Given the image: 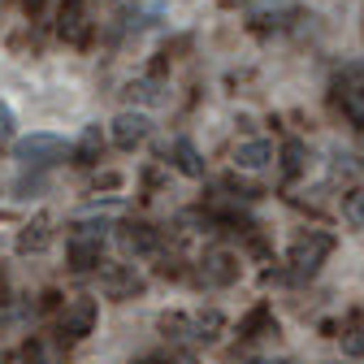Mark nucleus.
Wrapping results in <instances>:
<instances>
[{
  "mask_svg": "<svg viewBox=\"0 0 364 364\" xmlns=\"http://www.w3.org/2000/svg\"><path fill=\"white\" fill-rule=\"evenodd\" d=\"M70 152H74V148L61 139V134H43V130H35V134H26V139H18L14 161H18L22 169H48V165L65 161Z\"/></svg>",
  "mask_w": 364,
  "mask_h": 364,
  "instance_id": "f257e3e1",
  "label": "nucleus"
},
{
  "mask_svg": "<svg viewBox=\"0 0 364 364\" xmlns=\"http://www.w3.org/2000/svg\"><path fill=\"white\" fill-rule=\"evenodd\" d=\"M330 252H334V235H326V230H304V235L291 243V252H287L291 273H295V278H312V273L326 264Z\"/></svg>",
  "mask_w": 364,
  "mask_h": 364,
  "instance_id": "f03ea898",
  "label": "nucleus"
},
{
  "mask_svg": "<svg viewBox=\"0 0 364 364\" xmlns=\"http://www.w3.org/2000/svg\"><path fill=\"white\" fill-rule=\"evenodd\" d=\"M96 316H100V308H96V299H91V295L70 299V304H65V312H61V334H65L70 343L87 338L91 330H96Z\"/></svg>",
  "mask_w": 364,
  "mask_h": 364,
  "instance_id": "7ed1b4c3",
  "label": "nucleus"
},
{
  "mask_svg": "<svg viewBox=\"0 0 364 364\" xmlns=\"http://www.w3.org/2000/svg\"><path fill=\"white\" fill-rule=\"evenodd\" d=\"M148 130H152V122L144 117V113H134V109H126V113H117L113 117V126H109V134H113V144L122 148V152H134L144 139H148Z\"/></svg>",
  "mask_w": 364,
  "mask_h": 364,
  "instance_id": "20e7f679",
  "label": "nucleus"
},
{
  "mask_svg": "<svg viewBox=\"0 0 364 364\" xmlns=\"http://www.w3.org/2000/svg\"><path fill=\"white\" fill-rule=\"evenodd\" d=\"M100 291H105L109 299H134V295L144 291V278H139L130 264H109V269L100 273Z\"/></svg>",
  "mask_w": 364,
  "mask_h": 364,
  "instance_id": "39448f33",
  "label": "nucleus"
},
{
  "mask_svg": "<svg viewBox=\"0 0 364 364\" xmlns=\"http://www.w3.org/2000/svg\"><path fill=\"white\" fill-rule=\"evenodd\" d=\"M239 278V260L230 256V252H204V260H200V282L204 287H230Z\"/></svg>",
  "mask_w": 364,
  "mask_h": 364,
  "instance_id": "423d86ee",
  "label": "nucleus"
},
{
  "mask_svg": "<svg viewBox=\"0 0 364 364\" xmlns=\"http://www.w3.org/2000/svg\"><path fill=\"white\" fill-rule=\"evenodd\" d=\"M100 247H105V239H96V235H74L70 239V264H74V273H91L100 264Z\"/></svg>",
  "mask_w": 364,
  "mask_h": 364,
  "instance_id": "0eeeda50",
  "label": "nucleus"
},
{
  "mask_svg": "<svg viewBox=\"0 0 364 364\" xmlns=\"http://www.w3.org/2000/svg\"><path fill=\"white\" fill-rule=\"evenodd\" d=\"M57 31H61L70 43H82V31H87V18H82V0H61Z\"/></svg>",
  "mask_w": 364,
  "mask_h": 364,
  "instance_id": "6e6552de",
  "label": "nucleus"
},
{
  "mask_svg": "<svg viewBox=\"0 0 364 364\" xmlns=\"http://www.w3.org/2000/svg\"><path fill=\"white\" fill-rule=\"evenodd\" d=\"M48 243H53V221H48V217H35V221L26 225V230L18 235V252H22V256H31V252H43Z\"/></svg>",
  "mask_w": 364,
  "mask_h": 364,
  "instance_id": "1a4fd4ad",
  "label": "nucleus"
},
{
  "mask_svg": "<svg viewBox=\"0 0 364 364\" xmlns=\"http://www.w3.org/2000/svg\"><path fill=\"white\" fill-rule=\"evenodd\" d=\"M269 161H273V148H269L264 139H247V144H239V148H235V165H239V169H247V173L264 169Z\"/></svg>",
  "mask_w": 364,
  "mask_h": 364,
  "instance_id": "9d476101",
  "label": "nucleus"
},
{
  "mask_svg": "<svg viewBox=\"0 0 364 364\" xmlns=\"http://www.w3.org/2000/svg\"><path fill=\"white\" fill-rule=\"evenodd\" d=\"M117 239H122V247L126 252H156V230H152V225H122V230H117Z\"/></svg>",
  "mask_w": 364,
  "mask_h": 364,
  "instance_id": "9b49d317",
  "label": "nucleus"
},
{
  "mask_svg": "<svg viewBox=\"0 0 364 364\" xmlns=\"http://www.w3.org/2000/svg\"><path fill=\"white\" fill-rule=\"evenodd\" d=\"M173 165H178V173H187V178H204V156L196 152L191 139H173Z\"/></svg>",
  "mask_w": 364,
  "mask_h": 364,
  "instance_id": "f8f14e48",
  "label": "nucleus"
},
{
  "mask_svg": "<svg viewBox=\"0 0 364 364\" xmlns=\"http://www.w3.org/2000/svg\"><path fill=\"white\" fill-rule=\"evenodd\" d=\"M338 105H343V117L351 126H364V82H351L338 91Z\"/></svg>",
  "mask_w": 364,
  "mask_h": 364,
  "instance_id": "ddd939ff",
  "label": "nucleus"
},
{
  "mask_svg": "<svg viewBox=\"0 0 364 364\" xmlns=\"http://www.w3.org/2000/svg\"><path fill=\"white\" fill-rule=\"evenodd\" d=\"M100 152H105L100 126H87V130H82V139L74 144V156H78V165H96V161H100Z\"/></svg>",
  "mask_w": 364,
  "mask_h": 364,
  "instance_id": "4468645a",
  "label": "nucleus"
},
{
  "mask_svg": "<svg viewBox=\"0 0 364 364\" xmlns=\"http://www.w3.org/2000/svg\"><path fill=\"white\" fill-rule=\"evenodd\" d=\"M221 334V312H204L191 321V343H217Z\"/></svg>",
  "mask_w": 364,
  "mask_h": 364,
  "instance_id": "2eb2a0df",
  "label": "nucleus"
},
{
  "mask_svg": "<svg viewBox=\"0 0 364 364\" xmlns=\"http://www.w3.org/2000/svg\"><path fill=\"white\" fill-rule=\"evenodd\" d=\"M269 321H273V316H269V308L260 304V308H252V312L243 316V326H239V334H243V338H260V330H264Z\"/></svg>",
  "mask_w": 364,
  "mask_h": 364,
  "instance_id": "dca6fc26",
  "label": "nucleus"
},
{
  "mask_svg": "<svg viewBox=\"0 0 364 364\" xmlns=\"http://www.w3.org/2000/svg\"><path fill=\"white\" fill-rule=\"evenodd\" d=\"M299 169H304V144H299V139H291V144L282 148V173H287V178H295Z\"/></svg>",
  "mask_w": 364,
  "mask_h": 364,
  "instance_id": "f3484780",
  "label": "nucleus"
},
{
  "mask_svg": "<svg viewBox=\"0 0 364 364\" xmlns=\"http://www.w3.org/2000/svg\"><path fill=\"white\" fill-rule=\"evenodd\" d=\"M343 217L355 225V230H364V191H351V196L343 200Z\"/></svg>",
  "mask_w": 364,
  "mask_h": 364,
  "instance_id": "a211bd4d",
  "label": "nucleus"
},
{
  "mask_svg": "<svg viewBox=\"0 0 364 364\" xmlns=\"http://www.w3.org/2000/svg\"><path fill=\"white\" fill-rule=\"evenodd\" d=\"M273 9H291V0H247V14L260 22L264 14H273Z\"/></svg>",
  "mask_w": 364,
  "mask_h": 364,
  "instance_id": "6ab92c4d",
  "label": "nucleus"
},
{
  "mask_svg": "<svg viewBox=\"0 0 364 364\" xmlns=\"http://www.w3.org/2000/svg\"><path fill=\"white\" fill-rule=\"evenodd\" d=\"M343 351H347V355H364V326L343 330Z\"/></svg>",
  "mask_w": 364,
  "mask_h": 364,
  "instance_id": "aec40b11",
  "label": "nucleus"
},
{
  "mask_svg": "<svg viewBox=\"0 0 364 364\" xmlns=\"http://www.w3.org/2000/svg\"><path fill=\"white\" fill-rule=\"evenodd\" d=\"M161 14V5H144V9H130V31H144V26H152V18Z\"/></svg>",
  "mask_w": 364,
  "mask_h": 364,
  "instance_id": "412c9836",
  "label": "nucleus"
},
{
  "mask_svg": "<svg viewBox=\"0 0 364 364\" xmlns=\"http://www.w3.org/2000/svg\"><path fill=\"white\" fill-rule=\"evenodd\" d=\"M360 169H364V161L355 152H334V173H360Z\"/></svg>",
  "mask_w": 364,
  "mask_h": 364,
  "instance_id": "4be33fe9",
  "label": "nucleus"
},
{
  "mask_svg": "<svg viewBox=\"0 0 364 364\" xmlns=\"http://www.w3.org/2000/svg\"><path fill=\"white\" fill-rule=\"evenodd\" d=\"M14 139V109L0 100V144H9Z\"/></svg>",
  "mask_w": 364,
  "mask_h": 364,
  "instance_id": "5701e85b",
  "label": "nucleus"
},
{
  "mask_svg": "<svg viewBox=\"0 0 364 364\" xmlns=\"http://www.w3.org/2000/svg\"><path fill=\"white\" fill-rule=\"evenodd\" d=\"M161 364H196V360H191L187 351H178V355H169V360H161Z\"/></svg>",
  "mask_w": 364,
  "mask_h": 364,
  "instance_id": "b1692460",
  "label": "nucleus"
},
{
  "mask_svg": "<svg viewBox=\"0 0 364 364\" xmlns=\"http://www.w3.org/2000/svg\"><path fill=\"white\" fill-rule=\"evenodd\" d=\"M256 364H287V360H256Z\"/></svg>",
  "mask_w": 364,
  "mask_h": 364,
  "instance_id": "393cba45",
  "label": "nucleus"
},
{
  "mask_svg": "<svg viewBox=\"0 0 364 364\" xmlns=\"http://www.w3.org/2000/svg\"><path fill=\"white\" fill-rule=\"evenodd\" d=\"M139 364H161V360H139Z\"/></svg>",
  "mask_w": 364,
  "mask_h": 364,
  "instance_id": "a878e982",
  "label": "nucleus"
},
{
  "mask_svg": "<svg viewBox=\"0 0 364 364\" xmlns=\"http://www.w3.org/2000/svg\"><path fill=\"white\" fill-rule=\"evenodd\" d=\"M217 5H235V0H217Z\"/></svg>",
  "mask_w": 364,
  "mask_h": 364,
  "instance_id": "bb28decb",
  "label": "nucleus"
}]
</instances>
